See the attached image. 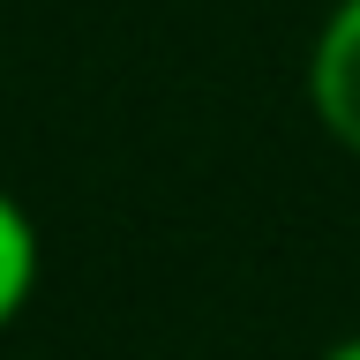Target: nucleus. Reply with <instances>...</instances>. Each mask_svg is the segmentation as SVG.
<instances>
[{"label": "nucleus", "instance_id": "1", "mask_svg": "<svg viewBox=\"0 0 360 360\" xmlns=\"http://www.w3.org/2000/svg\"><path fill=\"white\" fill-rule=\"evenodd\" d=\"M308 112L345 158H360V0H330L308 45Z\"/></svg>", "mask_w": 360, "mask_h": 360}, {"label": "nucleus", "instance_id": "2", "mask_svg": "<svg viewBox=\"0 0 360 360\" xmlns=\"http://www.w3.org/2000/svg\"><path fill=\"white\" fill-rule=\"evenodd\" d=\"M45 278V248H38V218L22 210L15 188H0V338L22 323V308L38 300Z\"/></svg>", "mask_w": 360, "mask_h": 360}, {"label": "nucleus", "instance_id": "3", "mask_svg": "<svg viewBox=\"0 0 360 360\" xmlns=\"http://www.w3.org/2000/svg\"><path fill=\"white\" fill-rule=\"evenodd\" d=\"M315 360H360V330H353V338H338V345H323Z\"/></svg>", "mask_w": 360, "mask_h": 360}]
</instances>
